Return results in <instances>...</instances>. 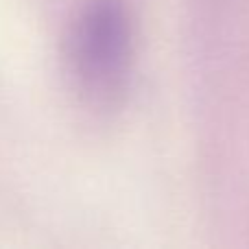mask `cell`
Masks as SVG:
<instances>
[{
    "label": "cell",
    "instance_id": "6da1fadb",
    "mask_svg": "<svg viewBox=\"0 0 249 249\" xmlns=\"http://www.w3.org/2000/svg\"><path fill=\"white\" fill-rule=\"evenodd\" d=\"M66 61L77 92L96 109L127 94L133 66V26L123 0H86L66 39Z\"/></svg>",
    "mask_w": 249,
    "mask_h": 249
}]
</instances>
